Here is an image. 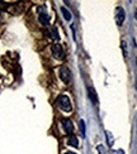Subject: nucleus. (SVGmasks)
<instances>
[{"label": "nucleus", "mask_w": 137, "mask_h": 154, "mask_svg": "<svg viewBox=\"0 0 137 154\" xmlns=\"http://www.w3.org/2000/svg\"><path fill=\"white\" fill-rule=\"evenodd\" d=\"M126 46H127L126 42L123 41V42H122V49H123V54H125V57L127 56V49H126Z\"/></svg>", "instance_id": "obj_13"}, {"label": "nucleus", "mask_w": 137, "mask_h": 154, "mask_svg": "<svg viewBox=\"0 0 137 154\" xmlns=\"http://www.w3.org/2000/svg\"><path fill=\"white\" fill-rule=\"evenodd\" d=\"M0 9H6V4L4 2H0Z\"/></svg>", "instance_id": "obj_16"}, {"label": "nucleus", "mask_w": 137, "mask_h": 154, "mask_svg": "<svg viewBox=\"0 0 137 154\" xmlns=\"http://www.w3.org/2000/svg\"><path fill=\"white\" fill-rule=\"evenodd\" d=\"M61 13L64 14L65 20H67V22H70V20H71V18H73V17H71V13H70L66 8H65V6H62V8H61Z\"/></svg>", "instance_id": "obj_10"}, {"label": "nucleus", "mask_w": 137, "mask_h": 154, "mask_svg": "<svg viewBox=\"0 0 137 154\" xmlns=\"http://www.w3.org/2000/svg\"><path fill=\"white\" fill-rule=\"evenodd\" d=\"M106 135H107V140H109V145H112L113 144V139H112V137H110V133L106 131Z\"/></svg>", "instance_id": "obj_12"}, {"label": "nucleus", "mask_w": 137, "mask_h": 154, "mask_svg": "<svg viewBox=\"0 0 137 154\" xmlns=\"http://www.w3.org/2000/svg\"><path fill=\"white\" fill-rule=\"evenodd\" d=\"M60 79L65 83H69L71 81V71H70V69L66 66L60 67Z\"/></svg>", "instance_id": "obj_3"}, {"label": "nucleus", "mask_w": 137, "mask_h": 154, "mask_svg": "<svg viewBox=\"0 0 137 154\" xmlns=\"http://www.w3.org/2000/svg\"><path fill=\"white\" fill-rule=\"evenodd\" d=\"M80 131H81V135L85 137V121L80 120Z\"/></svg>", "instance_id": "obj_11"}, {"label": "nucleus", "mask_w": 137, "mask_h": 154, "mask_svg": "<svg viewBox=\"0 0 137 154\" xmlns=\"http://www.w3.org/2000/svg\"><path fill=\"white\" fill-rule=\"evenodd\" d=\"M135 18L137 19V9H136V11H135Z\"/></svg>", "instance_id": "obj_18"}, {"label": "nucleus", "mask_w": 137, "mask_h": 154, "mask_svg": "<svg viewBox=\"0 0 137 154\" xmlns=\"http://www.w3.org/2000/svg\"><path fill=\"white\" fill-rule=\"evenodd\" d=\"M88 96H89L90 101L93 102L94 105H96V104H98V95H96V92H95L94 87H91V86H89V87H88Z\"/></svg>", "instance_id": "obj_7"}, {"label": "nucleus", "mask_w": 137, "mask_h": 154, "mask_svg": "<svg viewBox=\"0 0 137 154\" xmlns=\"http://www.w3.org/2000/svg\"><path fill=\"white\" fill-rule=\"evenodd\" d=\"M116 13H117V15H116L117 25H122L123 22H125V19H126V13H125V10H123L122 6H118V8L116 9Z\"/></svg>", "instance_id": "obj_4"}, {"label": "nucleus", "mask_w": 137, "mask_h": 154, "mask_svg": "<svg viewBox=\"0 0 137 154\" xmlns=\"http://www.w3.org/2000/svg\"><path fill=\"white\" fill-rule=\"evenodd\" d=\"M64 154H75V153H73V152H66V153H64Z\"/></svg>", "instance_id": "obj_17"}, {"label": "nucleus", "mask_w": 137, "mask_h": 154, "mask_svg": "<svg viewBox=\"0 0 137 154\" xmlns=\"http://www.w3.org/2000/svg\"><path fill=\"white\" fill-rule=\"evenodd\" d=\"M113 154H126L122 149H118V150H113Z\"/></svg>", "instance_id": "obj_15"}, {"label": "nucleus", "mask_w": 137, "mask_h": 154, "mask_svg": "<svg viewBox=\"0 0 137 154\" xmlns=\"http://www.w3.org/2000/svg\"><path fill=\"white\" fill-rule=\"evenodd\" d=\"M38 11H40V15H38V20H40V23L42 25H48V22H50L48 14L42 8H38Z\"/></svg>", "instance_id": "obj_5"}, {"label": "nucleus", "mask_w": 137, "mask_h": 154, "mask_svg": "<svg viewBox=\"0 0 137 154\" xmlns=\"http://www.w3.org/2000/svg\"><path fill=\"white\" fill-rule=\"evenodd\" d=\"M67 144H69L70 146H74V148H77V146H79V140H77V138H76V137L71 135V137L67 139Z\"/></svg>", "instance_id": "obj_8"}, {"label": "nucleus", "mask_w": 137, "mask_h": 154, "mask_svg": "<svg viewBox=\"0 0 137 154\" xmlns=\"http://www.w3.org/2000/svg\"><path fill=\"white\" fill-rule=\"evenodd\" d=\"M136 62H137V60H136Z\"/></svg>", "instance_id": "obj_19"}, {"label": "nucleus", "mask_w": 137, "mask_h": 154, "mask_svg": "<svg viewBox=\"0 0 137 154\" xmlns=\"http://www.w3.org/2000/svg\"><path fill=\"white\" fill-rule=\"evenodd\" d=\"M46 33H47L51 38H54V39H58V38H60V35H58V32H57L56 28H52V29L46 30Z\"/></svg>", "instance_id": "obj_9"}, {"label": "nucleus", "mask_w": 137, "mask_h": 154, "mask_svg": "<svg viewBox=\"0 0 137 154\" xmlns=\"http://www.w3.org/2000/svg\"><path fill=\"white\" fill-rule=\"evenodd\" d=\"M51 51H52V54H54V57H55V58H57V60H64V58H65L64 49H62V47H61V46H60V44H58V43L52 44Z\"/></svg>", "instance_id": "obj_2"}, {"label": "nucleus", "mask_w": 137, "mask_h": 154, "mask_svg": "<svg viewBox=\"0 0 137 154\" xmlns=\"http://www.w3.org/2000/svg\"><path fill=\"white\" fill-rule=\"evenodd\" d=\"M61 124L64 126L65 131H66L67 134H71L74 131V125H73V121H71L70 119H62L61 120Z\"/></svg>", "instance_id": "obj_6"}, {"label": "nucleus", "mask_w": 137, "mask_h": 154, "mask_svg": "<svg viewBox=\"0 0 137 154\" xmlns=\"http://www.w3.org/2000/svg\"><path fill=\"white\" fill-rule=\"evenodd\" d=\"M57 105L58 107L61 109L62 111H71V109H73V106H71V101L70 99L67 97L66 95H61V96H58V99H57Z\"/></svg>", "instance_id": "obj_1"}, {"label": "nucleus", "mask_w": 137, "mask_h": 154, "mask_svg": "<svg viewBox=\"0 0 137 154\" xmlns=\"http://www.w3.org/2000/svg\"><path fill=\"white\" fill-rule=\"evenodd\" d=\"M96 149L99 150V154H104V145L99 144V145H98V148H96Z\"/></svg>", "instance_id": "obj_14"}]
</instances>
